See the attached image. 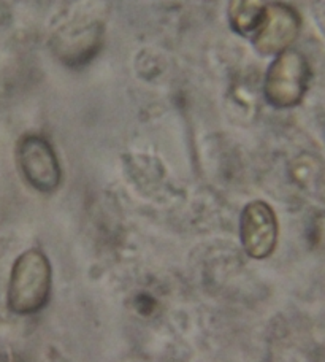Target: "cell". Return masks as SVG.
I'll list each match as a JSON object with an SVG mask.
<instances>
[{"instance_id": "obj_1", "label": "cell", "mask_w": 325, "mask_h": 362, "mask_svg": "<svg viewBox=\"0 0 325 362\" xmlns=\"http://www.w3.org/2000/svg\"><path fill=\"white\" fill-rule=\"evenodd\" d=\"M51 264L43 251L32 248L13 264L8 283V308L16 315H34L47 307L51 296Z\"/></svg>"}, {"instance_id": "obj_2", "label": "cell", "mask_w": 325, "mask_h": 362, "mask_svg": "<svg viewBox=\"0 0 325 362\" xmlns=\"http://www.w3.org/2000/svg\"><path fill=\"white\" fill-rule=\"evenodd\" d=\"M309 81V66L300 51L289 48L276 54L264 81V95L270 105L292 108L302 102Z\"/></svg>"}, {"instance_id": "obj_3", "label": "cell", "mask_w": 325, "mask_h": 362, "mask_svg": "<svg viewBox=\"0 0 325 362\" xmlns=\"http://www.w3.org/2000/svg\"><path fill=\"white\" fill-rule=\"evenodd\" d=\"M18 163L25 181L40 192H53L61 185L62 170L54 148L42 135H25L18 145Z\"/></svg>"}, {"instance_id": "obj_4", "label": "cell", "mask_w": 325, "mask_h": 362, "mask_svg": "<svg viewBox=\"0 0 325 362\" xmlns=\"http://www.w3.org/2000/svg\"><path fill=\"white\" fill-rule=\"evenodd\" d=\"M302 29V19L295 8L283 2H268L252 34V45L262 54H279L289 49Z\"/></svg>"}, {"instance_id": "obj_5", "label": "cell", "mask_w": 325, "mask_h": 362, "mask_svg": "<svg viewBox=\"0 0 325 362\" xmlns=\"http://www.w3.org/2000/svg\"><path fill=\"white\" fill-rule=\"evenodd\" d=\"M278 218L264 200H254L244 206L240 218V238L246 255L252 259H265L278 245Z\"/></svg>"}, {"instance_id": "obj_6", "label": "cell", "mask_w": 325, "mask_h": 362, "mask_svg": "<svg viewBox=\"0 0 325 362\" xmlns=\"http://www.w3.org/2000/svg\"><path fill=\"white\" fill-rule=\"evenodd\" d=\"M268 0H229V23L243 37H251L264 16Z\"/></svg>"}, {"instance_id": "obj_7", "label": "cell", "mask_w": 325, "mask_h": 362, "mask_svg": "<svg viewBox=\"0 0 325 362\" xmlns=\"http://www.w3.org/2000/svg\"><path fill=\"white\" fill-rule=\"evenodd\" d=\"M0 362H10L8 353H6V350H5L4 346H0Z\"/></svg>"}]
</instances>
